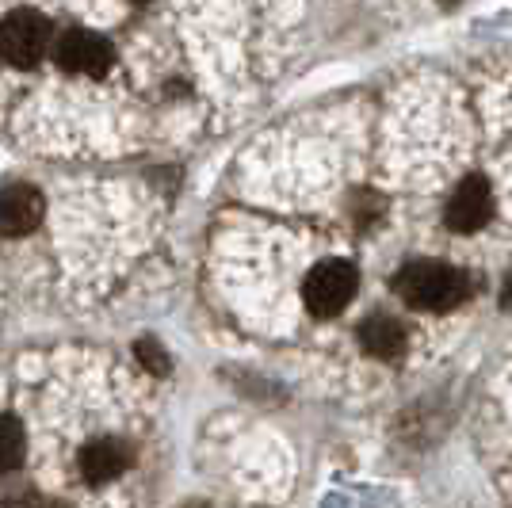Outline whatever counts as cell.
I'll return each instance as SVG.
<instances>
[{
	"mask_svg": "<svg viewBox=\"0 0 512 508\" xmlns=\"http://www.w3.org/2000/svg\"><path fill=\"white\" fill-rule=\"evenodd\" d=\"M490 214H493V195H490V184H486V180L470 176V180H463L459 188L451 191V199H448V226L455 233L482 230V226L490 222Z\"/></svg>",
	"mask_w": 512,
	"mask_h": 508,
	"instance_id": "cell-5",
	"label": "cell"
},
{
	"mask_svg": "<svg viewBox=\"0 0 512 508\" xmlns=\"http://www.w3.org/2000/svg\"><path fill=\"white\" fill-rule=\"evenodd\" d=\"M111 46L100 35H88V31H62L58 43H54V62L65 73H85V77H100L107 65H111Z\"/></svg>",
	"mask_w": 512,
	"mask_h": 508,
	"instance_id": "cell-4",
	"label": "cell"
},
{
	"mask_svg": "<svg viewBox=\"0 0 512 508\" xmlns=\"http://www.w3.org/2000/svg\"><path fill=\"white\" fill-rule=\"evenodd\" d=\"M27 455V440H23V428L16 421H0V470H16Z\"/></svg>",
	"mask_w": 512,
	"mask_h": 508,
	"instance_id": "cell-9",
	"label": "cell"
},
{
	"mask_svg": "<svg viewBox=\"0 0 512 508\" xmlns=\"http://www.w3.org/2000/svg\"><path fill=\"white\" fill-rule=\"evenodd\" d=\"M123 466H127V451L115 444V440H96V444L85 451V459H81L85 478L88 482H96V486H104V482H111V478H119Z\"/></svg>",
	"mask_w": 512,
	"mask_h": 508,
	"instance_id": "cell-8",
	"label": "cell"
},
{
	"mask_svg": "<svg viewBox=\"0 0 512 508\" xmlns=\"http://www.w3.org/2000/svg\"><path fill=\"white\" fill-rule=\"evenodd\" d=\"M50 46V27L39 12L16 8L0 20V58L16 69H31Z\"/></svg>",
	"mask_w": 512,
	"mask_h": 508,
	"instance_id": "cell-2",
	"label": "cell"
},
{
	"mask_svg": "<svg viewBox=\"0 0 512 508\" xmlns=\"http://www.w3.org/2000/svg\"><path fill=\"white\" fill-rule=\"evenodd\" d=\"M302 298H306L310 314H318V318L341 314L344 306L356 298V268L344 264V260L321 264V268H314V272L306 276V283H302Z\"/></svg>",
	"mask_w": 512,
	"mask_h": 508,
	"instance_id": "cell-3",
	"label": "cell"
},
{
	"mask_svg": "<svg viewBox=\"0 0 512 508\" xmlns=\"http://www.w3.org/2000/svg\"><path fill=\"white\" fill-rule=\"evenodd\" d=\"M138 360H142V367H150V371H157V375H165L169 371V356H165V348L157 344V340H138Z\"/></svg>",
	"mask_w": 512,
	"mask_h": 508,
	"instance_id": "cell-10",
	"label": "cell"
},
{
	"mask_svg": "<svg viewBox=\"0 0 512 508\" xmlns=\"http://www.w3.org/2000/svg\"><path fill=\"white\" fill-rule=\"evenodd\" d=\"M31 508H58L54 501H39V505H31Z\"/></svg>",
	"mask_w": 512,
	"mask_h": 508,
	"instance_id": "cell-11",
	"label": "cell"
},
{
	"mask_svg": "<svg viewBox=\"0 0 512 508\" xmlns=\"http://www.w3.org/2000/svg\"><path fill=\"white\" fill-rule=\"evenodd\" d=\"M394 287H398V295L406 298L409 306H417V310H451V306H459L470 291L463 272H455L448 264H436V260L406 264Z\"/></svg>",
	"mask_w": 512,
	"mask_h": 508,
	"instance_id": "cell-1",
	"label": "cell"
},
{
	"mask_svg": "<svg viewBox=\"0 0 512 508\" xmlns=\"http://www.w3.org/2000/svg\"><path fill=\"white\" fill-rule=\"evenodd\" d=\"M363 337V352L375 356V360H394L402 352V325L386 314H375V318L363 321L360 329Z\"/></svg>",
	"mask_w": 512,
	"mask_h": 508,
	"instance_id": "cell-7",
	"label": "cell"
},
{
	"mask_svg": "<svg viewBox=\"0 0 512 508\" xmlns=\"http://www.w3.org/2000/svg\"><path fill=\"white\" fill-rule=\"evenodd\" d=\"M43 218V195L31 184H12L0 191V233L4 237H23L39 226Z\"/></svg>",
	"mask_w": 512,
	"mask_h": 508,
	"instance_id": "cell-6",
	"label": "cell"
}]
</instances>
